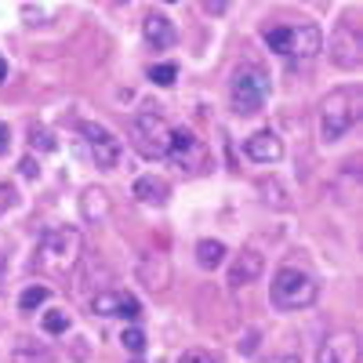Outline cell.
Masks as SVG:
<instances>
[{"instance_id":"cell-13","label":"cell","mask_w":363,"mask_h":363,"mask_svg":"<svg viewBox=\"0 0 363 363\" xmlns=\"http://www.w3.org/2000/svg\"><path fill=\"white\" fill-rule=\"evenodd\" d=\"M262 269H265V258H262L258 251H244V255L233 262V269H229V287H247V284H255V280L262 277Z\"/></svg>"},{"instance_id":"cell-4","label":"cell","mask_w":363,"mask_h":363,"mask_svg":"<svg viewBox=\"0 0 363 363\" xmlns=\"http://www.w3.org/2000/svg\"><path fill=\"white\" fill-rule=\"evenodd\" d=\"M262 40L269 44V51H277L284 58H316L323 51V33L313 22L301 26H272L262 33Z\"/></svg>"},{"instance_id":"cell-2","label":"cell","mask_w":363,"mask_h":363,"mask_svg":"<svg viewBox=\"0 0 363 363\" xmlns=\"http://www.w3.org/2000/svg\"><path fill=\"white\" fill-rule=\"evenodd\" d=\"M269 298L280 313H298V309H309L320 298V284H316L313 272L298 269V265H284V269H277V277H272Z\"/></svg>"},{"instance_id":"cell-25","label":"cell","mask_w":363,"mask_h":363,"mask_svg":"<svg viewBox=\"0 0 363 363\" xmlns=\"http://www.w3.org/2000/svg\"><path fill=\"white\" fill-rule=\"evenodd\" d=\"M11 200H15V189H11V186H4V182H0V218H4V211L11 207Z\"/></svg>"},{"instance_id":"cell-20","label":"cell","mask_w":363,"mask_h":363,"mask_svg":"<svg viewBox=\"0 0 363 363\" xmlns=\"http://www.w3.org/2000/svg\"><path fill=\"white\" fill-rule=\"evenodd\" d=\"M149 80H153V84H160V87H171V84L178 80V66H171V62H160V66H153V69H149Z\"/></svg>"},{"instance_id":"cell-12","label":"cell","mask_w":363,"mask_h":363,"mask_svg":"<svg viewBox=\"0 0 363 363\" xmlns=\"http://www.w3.org/2000/svg\"><path fill=\"white\" fill-rule=\"evenodd\" d=\"M142 37H145V44L153 48V51H167V48L178 40L174 22H171L167 15H160V11H149V15H145V22H142Z\"/></svg>"},{"instance_id":"cell-3","label":"cell","mask_w":363,"mask_h":363,"mask_svg":"<svg viewBox=\"0 0 363 363\" xmlns=\"http://www.w3.org/2000/svg\"><path fill=\"white\" fill-rule=\"evenodd\" d=\"M356 120H359V91L356 87H338L320 102V135H323V142L345 138Z\"/></svg>"},{"instance_id":"cell-11","label":"cell","mask_w":363,"mask_h":363,"mask_svg":"<svg viewBox=\"0 0 363 363\" xmlns=\"http://www.w3.org/2000/svg\"><path fill=\"white\" fill-rule=\"evenodd\" d=\"M244 153L255 164H280L284 160V138L277 131H255L244 145Z\"/></svg>"},{"instance_id":"cell-9","label":"cell","mask_w":363,"mask_h":363,"mask_svg":"<svg viewBox=\"0 0 363 363\" xmlns=\"http://www.w3.org/2000/svg\"><path fill=\"white\" fill-rule=\"evenodd\" d=\"M91 313L95 316H124V320H138L142 316V301L128 291H99L91 298Z\"/></svg>"},{"instance_id":"cell-26","label":"cell","mask_w":363,"mask_h":363,"mask_svg":"<svg viewBox=\"0 0 363 363\" xmlns=\"http://www.w3.org/2000/svg\"><path fill=\"white\" fill-rule=\"evenodd\" d=\"M255 349H258V330H247V338L240 342V352H244V356H251Z\"/></svg>"},{"instance_id":"cell-10","label":"cell","mask_w":363,"mask_h":363,"mask_svg":"<svg viewBox=\"0 0 363 363\" xmlns=\"http://www.w3.org/2000/svg\"><path fill=\"white\" fill-rule=\"evenodd\" d=\"M316 363H359V338L349 335V330H338V335L323 338Z\"/></svg>"},{"instance_id":"cell-6","label":"cell","mask_w":363,"mask_h":363,"mask_svg":"<svg viewBox=\"0 0 363 363\" xmlns=\"http://www.w3.org/2000/svg\"><path fill=\"white\" fill-rule=\"evenodd\" d=\"M171 135H174V128L167 124V116L157 113V109H142L131 120V142H135L138 153L149 157V160H164L167 157Z\"/></svg>"},{"instance_id":"cell-1","label":"cell","mask_w":363,"mask_h":363,"mask_svg":"<svg viewBox=\"0 0 363 363\" xmlns=\"http://www.w3.org/2000/svg\"><path fill=\"white\" fill-rule=\"evenodd\" d=\"M80 251H84V236H80V229H73V225H58V229H48V233H44L33 265L44 272V277L62 280V277H69V272L77 269Z\"/></svg>"},{"instance_id":"cell-24","label":"cell","mask_w":363,"mask_h":363,"mask_svg":"<svg viewBox=\"0 0 363 363\" xmlns=\"http://www.w3.org/2000/svg\"><path fill=\"white\" fill-rule=\"evenodd\" d=\"M44 330L48 335H62V330H69V313H48L44 316Z\"/></svg>"},{"instance_id":"cell-14","label":"cell","mask_w":363,"mask_h":363,"mask_svg":"<svg viewBox=\"0 0 363 363\" xmlns=\"http://www.w3.org/2000/svg\"><path fill=\"white\" fill-rule=\"evenodd\" d=\"M135 196H138L142 203H157V207H164L167 196H171V186H167L164 178H157V174H142V178L135 182Z\"/></svg>"},{"instance_id":"cell-19","label":"cell","mask_w":363,"mask_h":363,"mask_svg":"<svg viewBox=\"0 0 363 363\" xmlns=\"http://www.w3.org/2000/svg\"><path fill=\"white\" fill-rule=\"evenodd\" d=\"M48 301V287H40V284H33V287H26L22 291V298H18V306L26 309V313H33V309H40Z\"/></svg>"},{"instance_id":"cell-7","label":"cell","mask_w":363,"mask_h":363,"mask_svg":"<svg viewBox=\"0 0 363 363\" xmlns=\"http://www.w3.org/2000/svg\"><path fill=\"white\" fill-rule=\"evenodd\" d=\"M80 135H84V142H87V149H91V160H95L102 171H113V167L120 164V157H124V142H120L109 128H102V124H84Z\"/></svg>"},{"instance_id":"cell-23","label":"cell","mask_w":363,"mask_h":363,"mask_svg":"<svg viewBox=\"0 0 363 363\" xmlns=\"http://www.w3.org/2000/svg\"><path fill=\"white\" fill-rule=\"evenodd\" d=\"M29 142H33V149H44V153H51L55 149V138H51V131L48 128H29Z\"/></svg>"},{"instance_id":"cell-5","label":"cell","mask_w":363,"mask_h":363,"mask_svg":"<svg viewBox=\"0 0 363 363\" xmlns=\"http://www.w3.org/2000/svg\"><path fill=\"white\" fill-rule=\"evenodd\" d=\"M269 91H272V84H269V73H265L262 66H255V62L240 66V69L233 73V80H229V102H233V113H240V116H255V113L269 102Z\"/></svg>"},{"instance_id":"cell-30","label":"cell","mask_w":363,"mask_h":363,"mask_svg":"<svg viewBox=\"0 0 363 363\" xmlns=\"http://www.w3.org/2000/svg\"><path fill=\"white\" fill-rule=\"evenodd\" d=\"M4 269H8V262H4V255H0V280H4Z\"/></svg>"},{"instance_id":"cell-21","label":"cell","mask_w":363,"mask_h":363,"mask_svg":"<svg viewBox=\"0 0 363 363\" xmlns=\"http://www.w3.org/2000/svg\"><path fill=\"white\" fill-rule=\"evenodd\" d=\"M178 363H222V356L211 349H186V352H178Z\"/></svg>"},{"instance_id":"cell-15","label":"cell","mask_w":363,"mask_h":363,"mask_svg":"<svg viewBox=\"0 0 363 363\" xmlns=\"http://www.w3.org/2000/svg\"><path fill=\"white\" fill-rule=\"evenodd\" d=\"M11 363H58V356L48 345H40V342L18 338V345L11 349Z\"/></svg>"},{"instance_id":"cell-16","label":"cell","mask_w":363,"mask_h":363,"mask_svg":"<svg viewBox=\"0 0 363 363\" xmlns=\"http://www.w3.org/2000/svg\"><path fill=\"white\" fill-rule=\"evenodd\" d=\"M80 211H84V218H87V222L106 218V215H109V193L99 189V186L84 189V196H80Z\"/></svg>"},{"instance_id":"cell-17","label":"cell","mask_w":363,"mask_h":363,"mask_svg":"<svg viewBox=\"0 0 363 363\" xmlns=\"http://www.w3.org/2000/svg\"><path fill=\"white\" fill-rule=\"evenodd\" d=\"M330 48H335V62H338V66L352 69V66L359 62V37L345 40V29H342V33L335 37V44H330Z\"/></svg>"},{"instance_id":"cell-31","label":"cell","mask_w":363,"mask_h":363,"mask_svg":"<svg viewBox=\"0 0 363 363\" xmlns=\"http://www.w3.org/2000/svg\"><path fill=\"white\" fill-rule=\"evenodd\" d=\"M8 77V66H4V58H0V80H4Z\"/></svg>"},{"instance_id":"cell-28","label":"cell","mask_w":363,"mask_h":363,"mask_svg":"<svg viewBox=\"0 0 363 363\" xmlns=\"http://www.w3.org/2000/svg\"><path fill=\"white\" fill-rule=\"evenodd\" d=\"M22 174L33 178V174H37V164H33V160H22Z\"/></svg>"},{"instance_id":"cell-29","label":"cell","mask_w":363,"mask_h":363,"mask_svg":"<svg viewBox=\"0 0 363 363\" xmlns=\"http://www.w3.org/2000/svg\"><path fill=\"white\" fill-rule=\"evenodd\" d=\"M269 363H301V359H298V356H272Z\"/></svg>"},{"instance_id":"cell-8","label":"cell","mask_w":363,"mask_h":363,"mask_svg":"<svg viewBox=\"0 0 363 363\" xmlns=\"http://www.w3.org/2000/svg\"><path fill=\"white\" fill-rule=\"evenodd\" d=\"M167 157H171V160H174L182 171H203V167H207V145H203L193 131H186V128H174Z\"/></svg>"},{"instance_id":"cell-22","label":"cell","mask_w":363,"mask_h":363,"mask_svg":"<svg viewBox=\"0 0 363 363\" xmlns=\"http://www.w3.org/2000/svg\"><path fill=\"white\" fill-rule=\"evenodd\" d=\"M120 345H124L128 352H142L145 349V335H142L138 327H128L124 335H120Z\"/></svg>"},{"instance_id":"cell-18","label":"cell","mask_w":363,"mask_h":363,"mask_svg":"<svg viewBox=\"0 0 363 363\" xmlns=\"http://www.w3.org/2000/svg\"><path fill=\"white\" fill-rule=\"evenodd\" d=\"M196 262L203 269H218L225 262V244H222V240H200V244H196Z\"/></svg>"},{"instance_id":"cell-27","label":"cell","mask_w":363,"mask_h":363,"mask_svg":"<svg viewBox=\"0 0 363 363\" xmlns=\"http://www.w3.org/2000/svg\"><path fill=\"white\" fill-rule=\"evenodd\" d=\"M8 145H11V131H8V124H0V157L8 153Z\"/></svg>"}]
</instances>
